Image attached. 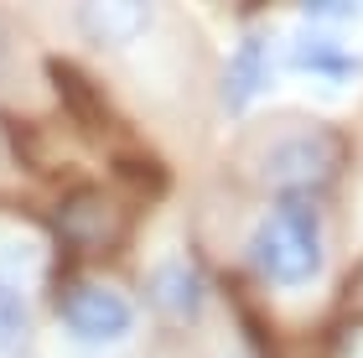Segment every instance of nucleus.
I'll return each mask as SVG.
<instances>
[{"label": "nucleus", "instance_id": "ddd939ff", "mask_svg": "<svg viewBox=\"0 0 363 358\" xmlns=\"http://www.w3.org/2000/svg\"><path fill=\"white\" fill-rule=\"evenodd\" d=\"M6 68H11V21L0 16V78H6Z\"/></svg>", "mask_w": 363, "mask_h": 358}, {"label": "nucleus", "instance_id": "9d476101", "mask_svg": "<svg viewBox=\"0 0 363 358\" xmlns=\"http://www.w3.org/2000/svg\"><path fill=\"white\" fill-rule=\"evenodd\" d=\"M26 337H31V301L11 275H0V358L21 353Z\"/></svg>", "mask_w": 363, "mask_h": 358}, {"label": "nucleus", "instance_id": "20e7f679", "mask_svg": "<svg viewBox=\"0 0 363 358\" xmlns=\"http://www.w3.org/2000/svg\"><path fill=\"white\" fill-rule=\"evenodd\" d=\"M57 322L78 348H120L135 337L140 317H135V301L120 286L73 275V281L57 286Z\"/></svg>", "mask_w": 363, "mask_h": 358}, {"label": "nucleus", "instance_id": "0eeeda50", "mask_svg": "<svg viewBox=\"0 0 363 358\" xmlns=\"http://www.w3.org/2000/svg\"><path fill=\"white\" fill-rule=\"evenodd\" d=\"M286 57L301 78H317V84H333V89H348L363 78V52L337 42L333 31H301V37H291Z\"/></svg>", "mask_w": 363, "mask_h": 358}, {"label": "nucleus", "instance_id": "39448f33", "mask_svg": "<svg viewBox=\"0 0 363 358\" xmlns=\"http://www.w3.org/2000/svg\"><path fill=\"white\" fill-rule=\"evenodd\" d=\"M73 31L99 52H130L156 31V0H73Z\"/></svg>", "mask_w": 363, "mask_h": 358}, {"label": "nucleus", "instance_id": "6e6552de", "mask_svg": "<svg viewBox=\"0 0 363 358\" xmlns=\"http://www.w3.org/2000/svg\"><path fill=\"white\" fill-rule=\"evenodd\" d=\"M47 78H52V89H57L62 109H68V115L78 120V130H84V135H114V130H120V115H114V104L104 99V89H99L94 78L78 68V62L52 57V62H47Z\"/></svg>", "mask_w": 363, "mask_h": 358}, {"label": "nucleus", "instance_id": "7ed1b4c3", "mask_svg": "<svg viewBox=\"0 0 363 358\" xmlns=\"http://www.w3.org/2000/svg\"><path fill=\"white\" fill-rule=\"evenodd\" d=\"M47 229L68 259H104L130 239V198L120 187L78 182L47 213Z\"/></svg>", "mask_w": 363, "mask_h": 358}, {"label": "nucleus", "instance_id": "f257e3e1", "mask_svg": "<svg viewBox=\"0 0 363 358\" xmlns=\"http://www.w3.org/2000/svg\"><path fill=\"white\" fill-rule=\"evenodd\" d=\"M250 259L255 281L275 291H306L327 270V244H322V192H275L265 218L250 234Z\"/></svg>", "mask_w": 363, "mask_h": 358}, {"label": "nucleus", "instance_id": "1a4fd4ad", "mask_svg": "<svg viewBox=\"0 0 363 358\" xmlns=\"http://www.w3.org/2000/svg\"><path fill=\"white\" fill-rule=\"evenodd\" d=\"M270 73H275L270 37L265 31H250V37L234 47L228 68H223V104H228V115H250V104L270 89Z\"/></svg>", "mask_w": 363, "mask_h": 358}, {"label": "nucleus", "instance_id": "f03ea898", "mask_svg": "<svg viewBox=\"0 0 363 358\" xmlns=\"http://www.w3.org/2000/svg\"><path fill=\"white\" fill-rule=\"evenodd\" d=\"M255 182L270 192H327L342 172V135L317 120H270L250 145Z\"/></svg>", "mask_w": 363, "mask_h": 358}, {"label": "nucleus", "instance_id": "9b49d317", "mask_svg": "<svg viewBox=\"0 0 363 358\" xmlns=\"http://www.w3.org/2000/svg\"><path fill=\"white\" fill-rule=\"evenodd\" d=\"M306 21H353V0H301Z\"/></svg>", "mask_w": 363, "mask_h": 358}, {"label": "nucleus", "instance_id": "f8f14e48", "mask_svg": "<svg viewBox=\"0 0 363 358\" xmlns=\"http://www.w3.org/2000/svg\"><path fill=\"white\" fill-rule=\"evenodd\" d=\"M342 312H348V317H363V265L348 275V286H342Z\"/></svg>", "mask_w": 363, "mask_h": 358}, {"label": "nucleus", "instance_id": "423d86ee", "mask_svg": "<svg viewBox=\"0 0 363 358\" xmlns=\"http://www.w3.org/2000/svg\"><path fill=\"white\" fill-rule=\"evenodd\" d=\"M140 291H145V306H151L161 322H172V328H192V322L208 312V275L197 270L187 254L156 259V265L145 270Z\"/></svg>", "mask_w": 363, "mask_h": 358}]
</instances>
